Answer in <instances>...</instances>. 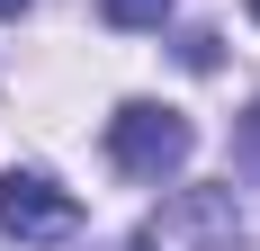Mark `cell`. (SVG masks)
<instances>
[{
    "mask_svg": "<svg viewBox=\"0 0 260 251\" xmlns=\"http://www.w3.org/2000/svg\"><path fill=\"white\" fill-rule=\"evenodd\" d=\"M188 152H198V125L180 108H161V99H126L108 117V162L126 179H180Z\"/></svg>",
    "mask_w": 260,
    "mask_h": 251,
    "instance_id": "6da1fadb",
    "label": "cell"
},
{
    "mask_svg": "<svg viewBox=\"0 0 260 251\" xmlns=\"http://www.w3.org/2000/svg\"><path fill=\"white\" fill-rule=\"evenodd\" d=\"M251 18H260V0H251Z\"/></svg>",
    "mask_w": 260,
    "mask_h": 251,
    "instance_id": "8992f818",
    "label": "cell"
},
{
    "mask_svg": "<svg viewBox=\"0 0 260 251\" xmlns=\"http://www.w3.org/2000/svg\"><path fill=\"white\" fill-rule=\"evenodd\" d=\"M171 9H180V0H99V18H108V27H161Z\"/></svg>",
    "mask_w": 260,
    "mask_h": 251,
    "instance_id": "277c9868",
    "label": "cell"
},
{
    "mask_svg": "<svg viewBox=\"0 0 260 251\" xmlns=\"http://www.w3.org/2000/svg\"><path fill=\"white\" fill-rule=\"evenodd\" d=\"M126 251H242V206L234 189H171Z\"/></svg>",
    "mask_w": 260,
    "mask_h": 251,
    "instance_id": "7a4b0ae2",
    "label": "cell"
},
{
    "mask_svg": "<svg viewBox=\"0 0 260 251\" xmlns=\"http://www.w3.org/2000/svg\"><path fill=\"white\" fill-rule=\"evenodd\" d=\"M18 9H27V0H0V18H18Z\"/></svg>",
    "mask_w": 260,
    "mask_h": 251,
    "instance_id": "5b68a950",
    "label": "cell"
},
{
    "mask_svg": "<svg viewBox=\"0 0 260 251\" xmlns=\"http://www.w3.org/2000/svg\"><path fill=\"white\" fill-rule=\"evenodd\" d=\"M0 233H18V242H63V233H81V198L54 171H9L0 179Z\"/></svg>",
    "mask_w": 260,
    "mask_h": 251,
    "instance_id": "3957f363",
    "label": "cell"
}]
</instances>
